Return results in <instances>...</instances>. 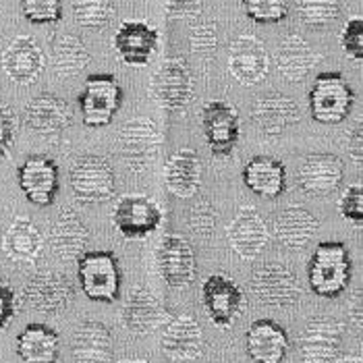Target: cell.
Instances as JSON below:
<instances>
[{"instance_id":"23","label":"cell","mask_w":363,"mask_h":363,"mask_svg":"<svg viewBox=\"0 0 363 363\" xmlns=\"http://www.w3.org/2000/svg\"><path fill=\"white\" fill-rule=\"evenodd\" d=\"M289 347V333L270 318L255 320L245 333V351L253 363H282Z\"/></svg>"},{"instance_id":"44","label":"cell","mask_w":363,"mask_h":363,"mask_svg":"<svg viewBox=\"0 0 363 363\" xmlns=\"http://www.w3.org/2000/svg\"><path fill=\"white\" fill-rule=\"evenodd\" d=\"M203 0H167L168 21H189L201 13Z\"/></svg>"},{"instance_id":"22","label":"cell","mask_w":363,"mask_h":363,"mask_svg":"<svg viewBox=\"0 0 363 363\" xmlns=\"http://www.w3.org/2000/svg\"><path fill=\"white\" fill-rule=\"evenodd\" d=\"M167 322L168 311L156 293L145 286H138L129 293L123 306V324L131 335H152Z\"/></svg>"},{"instance_id":"27","label":"cell","mask_w":363,"mask_h":363,"mask_svg":"<svg viewBox=\"0 0 363 363\" xmlns=\"http://www.w3.org/2000/svg\"><path fill=\"white\" fill-rule=\"evenodd\" d=\"M320 228L318 218L303 206H289L277 214L272 224V235L282 247L291 252H301L313 241Z\"/></svg>"},{"instance_id":"31","label":"cell","mask_w":363,"mask_h":363,"mask_svg":"<svg viewBox=\"0 0 363 363\" xmlns=\"http://www.w3.org/2000/svg\"><path fill=\"white\" fill-rule=\"evenodd\" d=\"M241 177L245 187L259 197L277 199L286 191V168L272 156H253Z\"/></svg>"},{"instance_id":"35","label":"cell","mask_w":363,"mask_h":363,"mask_svg":"<svg viewBox=\"0 0 363 363\" xmlns=\"http://www.w3.org/2000/svg\"><path fill=\"white\" fill-rule=\"evenodd\" d=\"M73 19L85 29H104L111 26L116 13L114 0H73Z\"/></svg>"},{"instance_id":"26","label":"cell","mask_w":363,"mask_h":363,"mask_svg":"<svg viewBox=\"0 0 363 363\" xmlns=\"http://www.w3.org/2000/svg\"><path fill=\"white\" fill-rule=\"evenodd\" d=\"M160 347L170 359L194 362L203 351V330L194 315L181 313L167 322Z\"/></svg>"},{"instance_id":"29","label":"cell","mask_w":363,"mask_h":363,"mask_svg":"<svg viewBox=\"0 0 363 363\" xmlns=\"http://www.w3.org/2000/svg\"><path fill=\"white\" fill-rule=\"evenodd\" d=\"M167 189L179 199H191L199 194L201 185V160L196 150L183 147L168 158L164 168Z\"/></svg>"},{"instance_id":"6","label":"cell","mask_w":363,"mask_h":363,"mask_svg":"<svg viewBox=\"0 0 363 363\" xmlns=\"http://www.w3.org/2000/svg\"><path fill=\"white\" fill-rule=\"evenodd\" d=\"M71 191L84 203L108 201L116 191V172L112 164L96 154L79 156L69 170Z\"/></svg>"},{"instance_id":"43","label":"cell","mask_w":363,"mask_h":363,"mask_svg":"<svg viewBox=\"0 0 363 363\" xmlns=\"http://www.w3.org/2000/svg\"><path fill=\"white\" fill-rule=\"evenodd\" d=\"M15 138H17V118L4 102H0V156H9Z\"/></svg>"},{"instance_id":"30","label":"cell","mask_w":363,"mask_h":363,"mask_svg":"<svg viewBox=\"0 0 363 363\" xmlns=\"http://www.w3.org/2000/svg\"><path fill=\"white\" fill-rule=\"evenodd\" d=\"M89 241V230L82 223L75 210L67 208L58 214L56 223L50 226V245L52 252L62 262L79 259L85 253V245Z\"/></svg>"},{"instance_id":"5","label":"cell","mask_w":363,"mask_h":363,"mask_svg":"<svg viewBox=\"0 0 363 363\" xmlns=\"http://www.w3.org/2000/svg\"><path fill=\"white\" fill-rule=\"evenodd\" d=\"M162 145V133L160 127L147 118V116H135L127 121L118 131V152L125 162V167L131 172H145L158 158Z\"/></svg>"},{"instance_id":"18","label":"cell","mask_w":363,"mask_h":363,"mask_svg":"<svg viewBox=\"0 0 363 363\" xmlns=\"http://www.w3.org/2000/svg\"><path fill=\"white\" fill-rule=\"evenodd\" d=\"M73 297L75 291L71 280L58 272H40L23 286L26 306L40 313H58L69 308Z\"/></svg>"},{"instance_id":"8","label":"cell","mask_w":363,"mask_h":363,"mask_svg":"<svg viewBox=\"0 0 363 363\" xmlns=\"http://www.w3.org/2000/svg\"><path fill=\"white\" fill-rule=\"evenodd\" d=\"M77 102L85 125L100 129L111 125L116 112L121 111L123 89L111 73H94L85 77V87Z\"/></svg>"},{"instance_id":"9","label":"cell","mask_w":363,"mask_h":363,"mask_svg":"<svg viewBox=\"0 0 363 363\" xmlns=\"http://www.w3.org/2000/svg\"><path fill=\"white\" fill-rule=\"evenodd\" d=\"M345 340V324L335 315L309 318L299 335V359L301 363H335Z\"/></svg>"},{"instance_id":"13","label":"cell","mask_w":363,"mask_h":363,"mask_svg":"<svg viewBox=\"0 0 363 363\" xmlns=\"http://www.w3.org/2000/svg\"><path fill=\"white\" fill-rule=\"evenodd\" d=\"M201 303L214 326L228 328L245 309V295L241 286L224 274H212L201 284Z\"/></svg>"},{"instance_id":"2","label":"cell","mask_w":363,"mask_h":363,"mask_svg":"<svg viewBox=\"0 0 363 363\" xmlns=\"http://www.w3.org/2000/svg\"><path fill=\"white\" fill-rule=\"evenodd\" d=\"M309 112L311 118L322 125L342 123L355 106V91L338 71L318 73L309 89Z\"/></svg>"},{"instance_id":"10","label":"cell","mask_w":363,"mask_h":363,"mask_svg":"<svg viewBox=\"0 0 363 363\" xmlns=\"http://www.w3.org/2000/svg\"><path fill=\"white\" fill-rule=\"evenodd\" d=\"M162 224L160 206L147 196H123L112 208V226L129 241L147 239Z\"/></svg>"},{"instance_id":"21","label":"cell","mask_w":363,"mask_h":363,"mask_svg":"<svg viewBox=\"0 0 363 363\" xmlns=\"http://www.w3.org/2000/svg\"><path fill=\"white\" fill-rule=\"evenodd\" d=\"M301 118L299 104L280 91H270L259 96L252 106L253 125L264 133L279 138L291 127H295Z\"/></svg>"},{"instance_id":"41","label":"cell","mask_w":363,"mask_h":363,"mask_svg":"<svg viewBox=\"0 0 363 363\" xmlns=\"http://www.w3.org/2000/svg\"><path fill=\"white\" fill-rule=\"evenodd\" d=\"M338 212L345 220L353 223L355 226L363 224V187L362 183H355L345 189V194L338 201Z\"/></svg>"},{"instance_id":"7","label":"cell","mask_w":363,"mask_h":363,"mask_svg":"<svg viewBox=\"0 0 363 363\" xmlns=\"http://www.w3.org/2000/svg\"><path fill=\"white\" fill-rule=\"evenodd\" d=\"M150 91L162 111L179 112L187 108L196 96V82L189 65L179 56L167 58L156 69Z\"/></svg>"},{"instance_id":"42","label":"cell","mask_w":363,"mask_h":363,"mask_svg":"<svg viewBox=\"0 0 363 363\" xmlns=\"http://www.w3.org/2000/svg\"><path fill=\"white\" fill-rule=\"evenodd\" d=\"M216 218H218V214H216L214 206L208 199H201L189 212V226L199 237H210L214 233Z\"/></svg>"},{"instance_id":"28","label":"cell","mask_w":363,"mask_h":363,"mask_svg":"<svg viewBox=\"0 0 363 363\" xmlns=\"http://www.w3.org/2000/svg\"><path fill=\"white\" fill-rule=\"evenodd\" d=\"M274 60H277L279 73L286 82L299 84L318 67L322 55L311 48V44L306 38H301L299 33H291L279 44Z\"/></svg>"},{"instance_id":"37","label":"cell","mask_w":363,"mask_h":363,"mask_svg":"<svg viewBox=\"0 0 363 363\" xmlns=\"http://www.w3.org/2000/svg\"><path fill=\"white\" fill-rule=\"evenodd\" d=\"M247 17L259 26H274L286 19L289 0H243Z\"/></svg>"},{"instance_id":"33","label":"cell","mask_w":363,"mask_h":363,"mask_svg":"<svg viewBox=\"0 0 363 363\" xmlns=\"http://www.w3.org/2000/svg\"><path fill=\"white\" fill-rule=\"evenodd\" d=\"M52 69L60 79H71L82 75L91 62V55L85 48L79 35L60 31L50 40Z\"/></svg>"},{"instance_id":"25","label":"cell","mask_w":363,"mask_h":363,"mask_svg":"<svg viewBox=\"0 0 363 363\" xmlns=\"http://www.w3.org/2000/svg\"><path fill=\"white\" fill-rule=\"evenodd\" d=\"M71 355L75 363H111L114 340L111 328L98 320H84L71 336Z\"/></svg>"},{"instance_id":"19","label":"cell","mask_w":363,"mask_h":363,"mask_svg":"<svg viewBox=\"0 0 363 363\" xmlns=\"http://www.w3.org/2000/svg\"><path fill=\"white\" fill-rule=\"evenodd\" d=\"M23 123L35 135H58L73 123V112L69 104L56 94L42 91L31 98L23 108Z\"/></svg>"},{"instance_id":"1","label":"cell","mask_w":363,"mask_h":363,"mask_svg":"<svg viewBox=\"0 0 363 363\" xmlns=\"http://www.w3.org/2000/svg\"><path fill=\"white\" fill-rule=\"evenodd\" d=\"M353 279V259L342 241L318 243L308 264V284L313 295L335 299Z\"/></svg>"},{"instance_id":"48","label":"cell","mask_w":363,"mask_h":363,"mask_svg":"<svg viewBox=\"0 0 363 363\" xmlns=\"http://www.w3.org/2000/svg\"><path fill=\"white\" fill-rule=\"evenodd\" d=\"M345 363H363L362 357H351V359H347Z\"/></svg>"},{"instance_id":"47","label":"cell","mask_w":363,"mask_h":363,"mask_svg":"<svg viewBox=\"0 0 363 363\" xmlns=\"http://www.w3.org/2000/svg\"><path fill=\"white\" fill-rule=\"evenodd\" d=\"M349 313H351V320H353V324H355L357 328H362L363 313H362V291H359V289L355 291V299H353V303H351Z\"/></svg>"},{"instance_id":"14","label":"cell","mask_w":363,"mask_h":363,"mask_svg":"<svg viewBox=\"0 0 363 363\" xmlns=\"http://www.w3.org/2000/svg\"><path fill=\"white\" fill-rule=\"evenodd\" d=\"M19 189L29 203L48 208L58 196L60 187V172L58 164L44 154H33L23 160L17 170Z\"/></svg>"},{"instance_id":"11","label":"cell","mask_w":363,"mask_h":363,"mask_svg":"<svg viewBox=\"0 0 363 363\" xmlns=\"http://www.w3.org/2000/svg\"><path fill=\"white\" fill-rule=\"evenodd\" d=\"M199 121L210 152L214 156H230L241 138L239 111L226 100H210L203 104Z\"/></svg>"},{"instance_id":"38","label":"cell","mask_w":363,"mask_h":363,"mask_svg":"<svg viewBox=\"0 0 363 363\" xmlns=\"http://www.w3.org/2000/svg\"><path fill=\"white\" fill-rule=\"evenodd\" d=\"M21 13L33 26H52L62 19V0H19Z\"/></svg>"},{"instance_id":"24","label":"cell","mask_w":363,"mask_h":363,"mask_svg":"<svg viewBox=\"0 0 363 363\" xmlns=\"http://www.w3.org/2000/svg\"><path fill=\"white\" fill-rule=\"evenodd\" d=\"M158 29L145 21H123L114 33V50L129 67H145L158 48Z\"/></svg>"},{"instance_id":"20","label":"cell","mask_w":363,"mask_h":363,"mask_svg":"<svg viewBox=\"0 0 363 363\" xmlns=\"http://www.w3.org/2000/svg\"><path fill=\"white\" fill-rule=\"evenodd\" d=\"M0 67L11 82L19 85H29L44 73L46 56L33 38L19 35L4 48L2 58H0Z\"/></svg>"},{"instance_id":"46","label":"cell","mask_w":363,"mask_h":363,"mask_svg":"<svg viewBox=\"0 0 363 363\" xmlns=\"http://www.w3.org/2000/svg\"><path fill=\"white\" fill-rule=\"evenodd\" d=\"M347 150H349V154L357 160V162H362L363 158V129H362V121H357L353 127H349L347 129Z\"/></svg>"},{"instance_id":"36","label":"cell","mask_w":363,"mask_h":363,"mask_svg":"<svg viewBox=\"0 0 363 363\" xmlns=\"http://www.w3.org/2000/svg\"><path fill=\"white\" fill-rule=\"evenodd\" d=\"M342 0H297L299 19L313 29L328 28L340 17Z\"/></svg>"},{"instance_id":"39","label":"cell","mask_w":363,"mask_h":363,"mask_svg":"<svg viewBox=\"0 0 363 363\" xmlns=\"http://www.w3.org/2000/svg\"><path fill=\"white\" fill-rule=\"evenodd\" d=\"M218 28L214 21H203L194 28L191 35H189V46L197 56L203 58H212L216 48H218Z\"/></svg>"},{"instance_id":"16","label":"cell","mask_w":363,"mask_h":363,"mask_svg":"<svg viewBox=\"0 0 363 363\" xmlns=\"http://www.w3.org/2000/svg\"><path fill=\"white\" fill-rule=\"evenodd\" d=\"M345 177L340 156L330 152H311L303 158L297 170V183L303 194L311 197H326L335 194Z\"/></svg>"},{"instance_id":"34","label":"cell","mask_w":363,"mask_h":363,"mask_svg":"<svg viewBox=\"0 0 363 363\" xmlns=\"http://www.w3.org/2000/svg\"><path fill=\"white\" fill-rule=\"evenodd\" d=\"M2 250L15 264H35L42 252L40 228L26 216L15 218L4 233Z\"/></svg>"},{"instance_id":"40","label":"cell","mask_w":363,"mask_h":363,"mask_svg":"<svg viewBox=\"0 0 363 363\" xmlns=\"http://www.w3.org/2000/svg\"><path fill=\"white\" fill-rule=\"evenodd\" d=\"M340 46L345 55L355 62L363 60V19L351 17L340 31Z\"/></svg>"},{"instance_id":"4","label":"cell","mask_w":363,"mask_h":363,"mask_svg":"<svg viewBox=\"0 0 363 363\" xmlns=\"http://www.w3.org/2000/svg\"><path fill=\"white\" fill-rule=\"evenodd\" d=\"M250 289L262 306L277 309L295 308L303 295L295 272L279 262H268L257 266L252 272Z\"/></svg>"},{"instance_id":"3","label":"cell","mask_w":363,"mask_h":363,"mask_svg":"<svg viewBox=\"0 0 363 363\" xmlns=\"http://www.w3.org/2000/svg\"><path fill=\"white\" fill-rule=\"evenodd\" d=\"M77 279L89 301L114 303L121 295V266L112 252H85L77 259Z\"/></svg>"},{"instance_id":"45","label":"cell","mask_w":363,"mask_h":363,"mask_svg":"<svg viewBox=\"0 0 363 363\" xmlns=\"http://www.w3.org/2000/svg\"><path fill=\"white\" fill-rule=\"evenodd\" d=\"M19 308V301H17V295L15 291L0 280V330H6L9 324L13 322L15 313Z\"/></svg>"},{"instance_id":"49","label":"cell","mask_w":363,"mask_h":363,"mask_svg":"<svg viewBox=\"0 0 363 363\" xmlns=\"http://www.w3.org/2000/svg\"><path fill=\"white\" fill-rule=\"evenodd\" d=\"M125 363H147V362H125Z\"/></svg>"},{"instance_id":"12","label":"cell","mask_w":363,"mask_h":363,"mask_svg":"<svg viewBox=\"0 0 363 363\" xmlns=\"http://www.w3.org/2000/svg\"><path fill=\"white\" fill-rule=\"evenodd\" d=\"M156 268L170 289H185L196 280V250L183 235H164L156 247Z\"/></svg>"},{"instance_id":"32","label":"cell","mask_w":363,"mask_h":363,"mask_svg":"<svg viewBox=\"0 0 363 363\" xmlns=\"http://www.w3.org/2000/svg\"><path fill=\"white\" fill-rule=\"evenodd\" d=\"M17 355L23 363H56L60 357V336L46 324H28L17 336Z\"/></svg>"},{"instance_id":"15","label":"cell","mask_w":363,"mask_h":363,"mask_svg":"<svg viewBox=\"0 0 363 363\" xmlns=\"http://www.w3.org/2000/svg\"><path fill=\"white\" fill-rule=\"evenodd\" d=\"M228 71L241 85H257L268 77L270 55L259 38L241 33L228 48Z\"/></svg>"},{"instance_id":"17","label":"cell","mask_w":363,"mask_h":363,"mask_svg":"<svg viewBox=\"0 0 363 363\" xmlns=\"http://www.w3.org/2000/svg\"><path fill=\"white\" fill-rule=\"evenodd\" d=\"M226 239H228V245L233 252L241 259L250 262V259H255L268 245L270 230H268L266 220L262 218V214L255 208L243 206V208H239V212L228 224Z\"/></svg>"}]
</instances>
